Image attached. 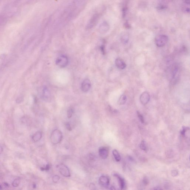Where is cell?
<instances>
[{"mask_svg": "<svg viewBox=\"0 0 190 190\" xmlns=\"http://www.w3.org/2000/svg\"><path fill=\"white\" fill-rule=\"evenodd\" d=\"M91 82L89 80L86 79L84 80L82 84V91L86 93L89 91L91 87Z\"/></svg>", "mask_w": 190, "mask_h": 190, "instance_id": "obj_6", "label": "cell"}, {"mask_svg": "<svg viewBox=\"0 0 190 190\" xmlns=\"http://www.w3.org/2000/svg\"><path fill=\"white\" fill-rule=\"evenodd\" d=\"M42 97L44 100L46 101H49L51 99V95L50 91L48 88L45 87L44 88L42 91Z\"/></svg>", "mask_w": 190, "mask_h": 190, "instance_id": "obj_9", "label": "cell"}, {"mask_svg": "<svg viewBox=\"0 0 190 190\" xmlns=\"http://www.w3.org/2000/svg\"><path fill=\"white\" fill-rule=\"evenodd\" d=\"M189 130V127H183L182 130L181 131V134L183 136H185L186 133L187 131Z\"/></svg>", "mask_w": 190, "mask_h": 190, "instance_id": "obj_20", "label": "cell"}, {"mask_svg": "<svg viewBox=\"0 0 190 190\" xmlns=\"http://www.w3.org/2000/svg\"><path fill=\"white\" fill-rule=\"evenodd\" d=\"M60 177H59L58 176L56 175L53 176V182L56 183L58 181L59 179H60Z\"/></svg>", "mask_w": 190, "mask_h": 190, "instance_id": "obj_22", "label": "cell"}, {"mask_svg": "<svg viewBox=\"0 0 190 190\" xmlns=\"http://www.w3.org/2000/svg\"><path fill=\"white\" fill-rule=\"evenodd\" d=\"M20 183V179H15L13 180V182H12V186L13 187H16L18 186Z\"/></svg>", "mask_w": 190, "mask_h": 190, "instance_id": "obj_16", "label": "cell"}, {"mask_svg": "<svg viewBox=\"0 0 190 190\" xmlns=\"http://www.w3.org/2000/svg\"><path fill=\"white\" fill-rule=\"evenodd\" d=\"M140 148L141 150L144 151H147V147L146 145L145 141L144 140H142L141 141V144H140Z\"/></svg>", "mask_w": 190, "mask_h": 190, "instance_id": "obj_17", "label": "cell"}, {"mask_svg": "<svg viewBox=\"0 0 190 190\" xmlns=\"http://www.w3.org/2000/svg\"><path fill=\"white\" fill-rule=\"evenodd\" d=\"M137 115H138V117L139 119L140 122H141L142 123H144L145 122V121H144V116H143L142 115H141L140 112H139L138 111H137Z\"/></svg>", "mask_w": 190, "mask_h": 190, "instance_id": "obj_18", "label": "cell"}, {"mask_svg": "<svg viewBox=\"0 0 190 190\" xmlns=\"http://www.w3.org/2000/svg\"><path fill=\"white\" fill-rule=\"evenodd\" d=\"M42 137V134L40 132H36L32 136V139L34 141L37 142L39 141Z\"/></svg>", "mask_w": 190, "mask_h": 190, "instance_id": "obj_12", "label": "cell"}, {"mask_svg": "<svg viewBox=\"0 0 190 190\" xmlns=\"http://www.w3.org/2000/svg\"><path fill=\"white\" fill-rule=\"evenodd\" d=\"M178 175V172L176 170H173L171 172V175L173 177H177Z\"/></svg>", "mask_w": 190, "mask_h": 190, "instance_id": "obj_23", "label": "cell"}, {"mask_svg": "<svg viewBox=\"0 0 190 190\" xmlns=\"http://www.w3.org/2000/svg\"><path fill=\"white\" fill-rule=\"evenodd\" d=\"M99 184L102 186L108 187L110 184L109 179L106 176H102L99 178Z\"/></svg>", "mask_w": 190, "mask_h": 190, "instance_id": "obj_7", "label": "cell"}, {"mask_svg": "<svg viewBox=\"0 0 190 190\" xmlns=\"http://www.w3.org/2000/svg\"><path fill=\"white\" fill-rule=\"evenodd\" d=\"M168 41V38L165 35H158L155 38L156 44L158 47L164 46Z\"/></svg>", "mask_w": 190, "mask_h": 190, "instance_id": "obj_2", "label": "cell"}, {"mask_svg": "<svg viewBox=\"0 0 190 190\" xmlns=\"http://www.w3.org/2000/svg\"><path fill=\"white\" fill-rule=\"evenodd\" d=\"M3 151V148L1 146H0V154L2 153Z\"/></svg>", "mask_w": 190, "mask_h": 190, "instance_id": "obj_27", "label": "cell"}, {"mask_svg": "<svg viewBox=\"0 0 190 190\" xmlns=\"http://www.w3.org/2000/svg\"><path fill=\"white\" fill-rule=\"evenodd\" d=\"M113 155L114 156L115 160L117 162H119L121 160V158L120 155L116 150H114L113 151Z\"/></svg>", "mask_w": 190, "mask_h": 190, "instance_id": "obj_14", "label": "cell"}, {"mask_svg": "<svg viewBox=\"0 0 190 190\" xmlns=\"http://www.w3.org/2000/svg\"><path fill=\"white\" fill-rule=\"evenodd\" d=\"M114 176L117 177V179H118V181L119 182L121 189H124L125 188V186H126V184H125V182L124 179L122 178V177H120V176L119 175L117 174L114 175Z\"/></svg>", "mask_w": 190, "mask_h": 190, "instance_id": "obj_11", "label": "cell"}, {"mask_svg": "<svg viewBox=\"0 0 190 190\" xmlns=\"http://www.w3.org/2000/svg\"><path fill=\"white\" fill-rule=\"evenodd\" d=\"M115 64L118 68L123 70L126 67V64L123 60L120 58H117L115 60Z\"/></svg>", "mask_w": 190, "mask_h": 190, "instance_id": "obj_10", "label": "cell"}, {"mask_svg": "<svg viewBox=\"0 0 190 190\" xmlns=\"http://www.w3.org/2000/svg\"><path fill=\"white\" fill-rule=\"evenodd\" d=\"M129 39V37L127 34H125L121 37V41L124 44L127 43Z\"/></svg>", "mask_w": 190, "mask_h": 190, "instance_id": "obj_15", "label": "cell"}, {"mask_svg": "<svg viewBox=\"0 0 190 190\" xmlns=\"http://www.w3.org/2000/svg\"><path fill=\"white\" fill-rule=\"evenodd\" d=\"M63 139L62 133L60 130L56 129L52 132L51 140L52 144H59Z\"/></svg>", "mask_w": 190, "mask_h": 190, "instance_id": "obj_1", "label": "cell"}, {"mask_svg": "<svg viewBox=\"0 0 190 190\" xmlns=\"http://www.w3.org/2000/svg\"><path fill=\"white\" fill-rule=\"evenodd\" d=\"M8 187H9V185L6 183H4L3 185L0 184V189L2 190L4 189V188H8Z\"/></svg>", "mask_w": 190, "mask_h": 190, "instance_id": "obj_21", "label": "cell"}, {"mask_svg": "<svg viewBox=\"0 0 190 190\" xmlns=\"http://www.w3.org/2000/svg\"><path fill=\"white\" fill-rule=\"evenodd\" d=\"M59 171L63 176L65 177H70V173L69 169L65 165L61 164L58 166Z\"/></svg>", "mask_w": 190, "mask_h": 190, "instance_id": "obj_4", "label": "cell"}, {"mask_svg": "<svg viewBox=\"0 0 190 190\" xmlns=\"http://www.w3.org/2000/svg\"><path fill=\"white\" fill-rule=\"evenodd\" d=\"M150 98H151V97H150L149 93L147 91H144L141 94L140 96V102L143 105H146L149 102Z\"/></svg>", "mask_w": 190, "mask_h": 190, "instance_id": "obj_5", "label": "cell"}, {"mask_svg": "<svg viewBox=\"0 0 190 190\" xmlns=\"http://www.w3.org/2000/svg\"><path fill=\"white\" fill-rule=\"evenodd\" d=\"M99 153L100 156L102 159H106L108 157V150L106 147H102L99 149Z\"/></svg>", "mask_w": 190, "mask_h": 190, "instance_id": "obj_8", "label": "cell"}, {"mask_svg": "<svg viewBox=\"0 0 190 190\" xmlns=\"http://www.w3.org/2000/svg\"><path fill=\"white\" fill-rule=\"evenodd\" d=\"M65 126H66V127L67 128V130H68L69 131L72 130V127H71V125H70L69 123H68V122H67V123H66L65 125Z\"/></svg>", "mask_w": 190, "mask_h": 190, "instance_id": "obj_24", "label": "cell"}, {"mask_svg": "<svg viewBox=\"0 0 190 190\" xmlns=\"http://www.w3.org/2000/svg\"><path fill=\"white\" fill-rule=\"evenodd\" d=\"M68 63V60L67 56L61 55L58 56L56 59V65L61 68H64L67 65Z\"/></svg>", "mask_w": 190, "mask_h": 190, "instance_id": "obj_3", "label": "cell"}, {"mask_svg": "<svg viewBox=\"0 0 190 190\" xmlns=\"http://www.w3.org/2000/svg\"><path fill=\"white\" fill-rule=\"evenodd\" d=\"M127 98L126 95H122L120 97L119 100H118V104L120 105H124L126 102Z\"/></svg>", "mask_w": 190, "mask_h": 190, "instance_id": "obj_13", "label": "cell"}, {"mask_svg": "<svg viewBox=\"0 0 190 190\" xmlns=\"http://www.w3.org/2000/svg\"><path fill=\"white\" fill-rule=\"evenodd\" d=\"M49 168H50V166H49V165H47L45 167L42 168V170H49Z\"/></svg>", "mask_w": 190, "mask_h": 190, "instance_id": "obj_26", "label": "cell"}, {"mask_svg": "<svg viewBox=\"0 0 190 190\" xmlns=\"http://www.w3.org/2000/svg\"><path fill=\"white\" fill-rule=\"evenodd\" d=\"M74 113V110L72 108H70L69 109L68 111H67V117L68 118H70L72 116L73 114Z\"/></svg>", "mask_w": 190, "mask_h": 190, "instance_id": "obj_19", "label": "cell"}, {"mask_svg": "<svg viewBox=\"0 0 190 190\" xmlns=\"http://www.w3.org/2000/svg\"><path fill=\"white\" fill-rule=\"evenodd\" d=\"M143 182L145 185H146L148 184V179L146 177H144V179L143 180Z\"/></svg>", "mask_w": 190, "mask_h": 190, "instance_id": "obj_25", "label": "cell"}]
</instances>
